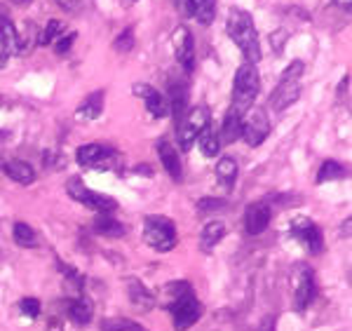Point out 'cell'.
Segmentation results:
<instances>
[{
	"instance_id": "6da1fadb",
	"label": "cell",
	"mask_w": 352,
	"mask_h": 331,
	"mask_svg": "<svg viewBox=\"0 0 352 331\" xmlns=\"http://www.w3.org/2000/svg\"><path fill=\"white\" fill-rule=\"evenodd\" d=\"M167 291V310L172 312L174 327L179 331L190 329L202 317V303L197 301L195 291L188 282H172L164 286Z\"/></svg>"
},
{
	"instance_id": "7a4b0ae2",
	"label": "cell",
	"mask_w": 352,
	"mask_h": 331,
	"mask_svg": "<svg viewBox=\"0 0 352 331\" xmlns=\"http://www.w3.org/2000/svg\"><path fill=\"white\" fill-rule=\"evenodd\" d=\"M225 31H228L230 40L240 47V52L244 54L247 64H258L261 62V42H258V33L254 26V19L247 10L233 8L225 21Z\"/></svg>"
},
{
	"instance_id": "3957f363",
	"label": "cell",
	"mask_w": 352,
	"mask_h": 331,
	"mask_svg": "<svg viewBox=\"0 0 352 331\" xmlns=\"http://www.w3.org/2000/svg\"><path fill=\"white\" fill-rule=\"evenodd\" d=\"M258 87H261V75L254 64H242L235 73L233 82V101H230V110L240 113L242 118L247 115V110L254 106V99L258 95Z\"/></svg>"
},
{
	"instance_id": "277c9868",
	"label": "cell",
	"mask_w": 352,
	"mask_h": 331,
	"mask_svg": "<svg viewBox=\"0 0 352 331\" xmlns=\"http://www.w3.org/2000/svg\"><path fill=\"white\" fill-rule=\"evenodd\" d=\"M303 62H291L287 69H284L282 78H279L277 87L271 95V106L275 110H287L296 99L301 97V75H303Z\"/></svg>"
},
{
	"instance_id": "5b68a950",
	"label": "cell",
	"mask_w": 352,
	"mask_h": 331,
	"mask_svg": "<svg viewBox=\"0 0 352 331\" xmlns=\"http://www.w3.org/2000/svg\"><path fill=\"white\" fill-rule=\"evenodd\" d=\"M209 125H212V113H209L207 106L190 108L188 113L176 123V143H179L181 151L188 153L192 143L197 141V136L202 134V130Z\"/></svg>"
},
{
	"instance_id": "8992f818",
	"label": "cell",
	"mask_w": 352,
	"mask_h": 331,
	"mask_svg": "<svg viewBox=\"0 0 352 331\" xmlns=\"http://www.w3.org/2000/svg\"><path fill=\"white\" fill-rule=\"evenodd\" d=\"M144 240L155 252H172L176 247V225L172 219L167 217H146L144 221Z\"/></svg>"
},
{
	"instance_id": "52a82bcc",
	"label": "cell",
	"mask_w": 352,
	"mask_h": 331,
	"mask_svg": "<svg viewBox=\"0 0 352 331\" xmlns=\"http://www.w3.org/2000/svg\"><path fill=\"white\" fill-rule=\"evenodd\" d=\"M66 191H68V195L73 197V200H78L80 205L95 209L99 214H111L118 209V202H115V197L111 195H103V193H97V191H90L85 184H82L80 176H73V179H68V184H66Z\"/></svg>"
},
{
	"instance_id": "ba28073f",
	"label": "cell",
	"mask_w": 352,
	"mask_h": 331,
	"mask_svg": "<svg viewBox=\"0 0 352 331\" xmlns=\"http://www.w3.org/2000/svg\"><path fill=\"white\" fill-rule=\"evenodd\" d=\"M291 284H294V310L303 312L307 306L312 303L317 294V284H315V273L310 266L299 263L294 266V275H291Z\"/></svg>"
},
{
	"instance_id": "9c48e42d",
	"label": "cell",
	"mask_w": 352,
	"mask_h": 331,
	"mask_svg": "<svg viewBox=\"0 0 352 331\" xmlns=\"http://www.w3.org/2000/svg\"><path fill=\"white\" fill-rule=\"evenodd\" d=\"M75 160H78V164L85 169H111L115 167L118 153H115V148L108 146V143H85V146L78 148Z\"/></svg>"
},
{
	"instance_id": "30bf717a",
	"label": "cell",
	"mask_w": 352,
	"mask_h": 331,
	"mask_svg": "<svg viewBox=\"0 0 352 331\" xmlns=\"http://www.w3.org/2000/svg\"><path fill=\"white\" fill-rule=\"evenodd\" d=\"M247 113L249 115H247V120H242L240 139H244L251 148H256L271 136V120H268V113L263 108L247 110Z\"/></svg>"
},
{
	"instance_id": "8fae6325",
	"label": "cell",
	"mask_w": 352,
	"mask_h": 331,
	"mask_svg": "<svg viewBox=\"0 0 352 331\" xmlns=\"http://www.w3.org/2000/svg\"><path fill=\"white\" fill-rule=\"evenodd\" d=\"M291 235L301 242L310 254H320L324 249V237L317 223H312L307 217H299L291 221Z\"/></svg>"
},
{
	"instance_id": "7c38bea8",
	"label": "cell",
	"mask_w": 352,
	"mask_h": 331,
	"mask_svg": "<svg viewBox=\"0 0 352 331\" xmlns=\"http://www.w3.org/2000/svg\"><path fill=\"white\" fill-rule=\"evenodd\" d=\"M0 42H3V52L8 54V57H16V54H21L26 49L5 5H0Z\"/></svg>"
},
{
	"instance_id": "4fadbf2b",
	"label": "cell",
	"mask_w": 352,
	"mask_h": 331,
	"mask_svg": "<svg viewBox=\"0 0 352 331\" xmlns=\"http://www.w3.org/2000/svg\"><path fill=\"white\" fill-rule=\"evenodd\" d=\"M172 40H174L176 62H179V66L186 73H192V71H195V42H192L190 31L186 29V26H179Z\"/></svg>"
},
{
	"instance_id": "5bb4252c",
	"label": "cell",
	"mask_w": 352,
	"mask_h": 331,
	"mask_svg": "<svg viewBox=\"0 0 352 331\" xmlns=\"http://www.w3.org/2000/svg\"><path fill=\"white\" fill-rule=\"evenodd\" d=\"M134 95L141 97L146 101V108L151 110L153 118H167L169 115V103H167V97L162 92H158L155 87L151 85H134Z\"/></svg>"
},
{
	"instance_id": "9a60e30c",
	"label": "cell",
	"mask_w": 352,
	"mask_h": 331,
	"mask_svg": "<svg viewBox=\"0 0 352 331\" xmlns=\"http://www.w3.org/2000/svg\"><path fill=\"white\" fill-rule=\"evenodd\" d=\"M271 207L266 205V202H254V205L247 207L244 212V228L249 235H261L263 230L268 228V223H271Z\"/></svg>"
},
{
	"instance_id": "2e32d148",
	"label": "cell",
	"mask_w": 352,
	"mask_h": 331,
	"mask_svg": "<svg viewBox=\"0 0 352 331\" xmlns=\"http://www.w3.org/2000/svg\"><path fill=\"white\" fill-rule=\"evenodd\" d=\"M167 103H169V115L179 123L186 115V106H188V90H186L184 82L174 80L167 87Z\"/></svg>"
},
{
	"instance_id": "e0dca14e",
	"label": "cell",
	"mask_w": 352,
	"mask_h": 331,
	"mask_svg": "<svg viewBox=\"0 0 352 331\" xmlns=\"http://www.w3.org/2000/svg\"><path fill=\"white\" fill-rule=\"evenodd\" d=\"M158 156L162 160L164 172L172 176L174 181H181V176H184V164H181V160H179V153L174 151V146L167 139L158 141Z\"/></svg>"
},
{
	"instance_id": "ac0fdd59",
	"label": "cell",
	"mask_w": 352,
	"mask_h": 331,
	"mask_svg": "<svg viewBox=\"0 0 352 331\" xmlns=\"http://www.w3.org/2000/svg\"><path fill=\"white\" fill-rule=\"evenodd\" d=\"M0 167H3V172L8 174L10 179L21 186H31L33 181H36V169H33L29 162H24V160H3Z\"/></svg>"
},
{
	"instance_id": "d6986e66",
	"label": "cell",
	"mask_w": 352,
	"mask_h": 331,
	"mask_svg": "<svg viewBox=\"0 0 352 331\" xmlns=\"http://www.w3.org/2000/svg\"><path fill=\"white\" fill-rule=\"evenodd\" d=\"M240 136H242V115L228 108V113H225L223 118V125H221V132H218V141H221V146H230V143H235Z\"/></svg>"
},
{
	"instance_id": "ffe728a7",
	"label": "cell",
	"mask_w": 352,
	"mask_h": 331,
	"mask_svg": "<svg viewBox=\"0 0 352 331\" xmlns=\"http://www.w3.org/2000/svg\"><path fill=\"white\" fill-rule=\"evenodd\" d=\"M92 310H95V308H92V303L80 294L66 303V312H68V317L73 319L75 324H87V322H90Z\"/></svg>"
},
{
	"instance_id": "44dd1931",
	"label": "cell",
	"mask_w": 352,
	"mask_h": 331,
	"mask_svg": "<svg viewBox=\"0 0 352 331\" xmlns=\"http://www.w3.org/2000/svg\"><path fill=\"white\" fill-rule=\"evenodd\" d=\"M95 230L103 237H113V240H118V237L127 233V228L118 219H111V214H99L95 219Z\"/></svg>"
},
{
	"instance_id": "7402d4cb",
	"label": "cell",
	"mask_w": 352,
	"mask_h": 331,
	"mask_svg": "<svg viewBox=\"0 0 352 331\" xmlns=\"http://www.w3.org/2000/svg\"><path fill=\"white\" fill-rule=\"evenodd\" d=\"M216 179L223 191H230L238 179V162L233 158H221L216 162Z\"/></svg>"
},
{
	"instance_id": "603a6c76",
	"label": "cell",
	"mask_w": 352,
	"mask_h": 331,
	"mask_svg": "<svg viewBox=\"0 0 352 331\" xmlns=\"http://www.w3.org/2000/svg\"><path fill=\"white\" fill-rule=\"evenodd\" d=\"M127 296L134 306L144 308V310H151V308L155 306V296H153L151 291L139 282V280H129L127 282Z\"/></svg>"
},
{
	"instance_id": "cb8c5ba5",
	"label": "cell",
	"mask_w": 352,
	"mask_h": 331,
	"mask_svg": "<svg viewBox=\"0 0 352 331\" xmlns=\"http://www.w3.org/2000/svg\"><path fill=\"white\" fill-rule=\"evenodd\" d=\"M223 235H225V225L221 223V221H209L205 228H202V233H200V249L212 252L214 247L221 242Z\"/></svg>"
},
{
	"instance_id": "d4e9b609",
	"label": "cell",
	"mask_w": 352,
	"mask_h": 331,
	"mask_svg": "<svg viewBox=\"0 0 352 331\" xmlns=\"http://www.w3.org/2000/svg\"><path fill=\"white\" fill-rule=\"evenodd\" d=\"M190 16L202 26H209L216 16V0H190Z\"/></svg>"
},
{
	"instance_id": "484cf974",
	"label": "cell",
	"mask_w": 352,
	"mask_h": 331,
	"mask_svg": "<svg viewBox=\"0 0 352 331\" xmlns=\"http://www.w3.org/2000/svg\"><path fill=\"white\" fill-rule=\"evenodd\" d=\"M101 110H103V92L97 90L78 106V115L85 120H97L101 115Z\"/></svg>"
},
{
	"instance_id": "4316f807",
	"label": "cell",
	"mask_w": 352,
	"mask_h": 331,
	"mask_svg": "<svg viewBox=\"0 0 352 331\" xmlns=\"http://www.w3.org/2000/svg\"><path fill=\"white\" fill-rule=\"evenodd\" d=\"M197 143H200V151L205 158H214V156H218V151H221V141H218V134L214 132L212 125L202 130V134L197 136Z\"/></svg>"
},
{
	"instance_id": "83f0119b",
	"label": "cell",
	"mask_w": 352,
	"mask_h": 331,
	"mask_svg": "<svg viewBox=\"0 0 352 331\" xmlns=\"http://www.w3.org/2000/svg\"><path fill=\"white\" fill-rule=\"evenodd\" d=\"M12 237H14L16 245L24 247V249H33V247H38V235L29 223H21V221L19 223H14L12 225Z\"/></svg>"
},
{
	"instance_id": "f1b7e54d",
	"label": "cell",
	"mask_w": 352,
	"mask_h": 331,
	"mask_svg": "<svg viewBox=\"0 0 352 331\" xmlns=\"http://www.w3.org/2000/svg\"><path fill=\"white\" fill-rule=\"evenodd\" d=\"M345 176V167L338 160H324L320 172H317V184H327V181H336Z\"/></svg>"
},
{
	"instance_id": "f546056e",
	"label": "cell",
	"mask_w": 352,
	"mask_h": 331,
	"mask_svg": "<svg viewBox=\"0 0 352 331\" xmlns=\"http://www.w3.org/2000/svg\"><path fill=\"white\" fill-rule=\"evenodd\" d=\"M62 33H66V24H64V21L62 19H49L38 42H40V45H52V42L57 40Z\"/></svg>"
},
{
	"instance_id": "4dcf8cb0",
	"label": "cell",
	"mask_w": 352,
	"mask_h": 331,
	"mask_svg": "<svg viewBox=\"0 0 352 331\" xmlns=\"http://www.w3.org/2000/svg\"><path fill=\"white\" fill-rule=\"evenodd\" d=\"M101 329L103 331H146L136 322H129V319H108V322L101 324Z\"/></svg>"
},
{
	"instance_id": "1f68e13d",
	"label": "cell",
	"mask_w": 352,
	"mask_h": 331,
	"mask_svg": "<svg viewBox=\"0 0 352 331\" xmlns=\"http://www.w3.org/2000/svg\"><path fill=\"white\" fill-rule=\"evenodd\" d=\"M131 47H134V31L123 29V33L113 40V49H118L120 54H125V52H131Z\"/></svg>"
},
{
	"instance_id": "d6a6232c",
	"label": "cell",
	"mask_w": 352,
	"mask_h": 331,
	"mask_svg": "<svg viewBox=\"0 0 352 331\" xmlns=\"http://www.w3.org/2000/svg\"><path fill=\"white\" fill-rule=\"evenodd\" d=\"M75 38H78V36H75V31H66V33H62V36H59L57 40L52 42L54 52H57V54H66L71 47H73Z\"/></svg>"
},
{
	"instance_id": "836d02e7",
	"label": "cell",
	"mask_w": 352,
	"mask_h": 331,
	"mask_svg": "<svg viewBox=\"0 0 352 331\" xmlns=\"http://www.w3.org/2000/svg\"><path fill=\"white\" fill-rule=\"evenodd\" d=\"M19 310L24 312L29 319H36L38 315H40V301H38V299H21Z\"/></svg>"
},
{
	"instance_id": "e575fe53",
	"label": "cell",
	"mask_w": 352,
	"mask_h": 331,
	"mask_svg": "<svg viewBox=\"0 0 352 331\" xmlns=\"http://www.w3.org/2000/svg\"><path fill=\"white\" fill-rule=\"evenodd\" d=\"M225 202L223 200H216V197H205V200L197 202V209L200 212H216V209H223Z\"/></svg>"
},
{
	"instance_id": "d590c367",
	"label": "cell",
	"mask_w": 352,
	"mask_h": 331,
	"mask_svg": "<svg viewBox=\"0 0 352 331\" xmlns=\"http://www.w3.org/2000/svg\"><path fill=\"white\" fill-rule=\"evenodd\" d=\"M54 3H57L62 10H66V12H78V10L82 8L80 0H54Z\"/></svg>"
},
{
	"instance_id": "8d00e7d4",
	"label": "cell",
	"mask_w": 352,
	"mask_h": 331,
	"mask_svg": "<svg viewBox=\"0 0 352 331\" xmlns=\"http://www.w3.org/2000/svg\"><path fill=\"white\" fill-rule=\"evenodd\" d=\"M174 5L184 16H190V0H174Z\"/></svg>"
},
{
	"instance_id": "74e56055",
	"label": "cell",
	"mask_w": 352,
	"mask_h": 331,
	"mask_svg": "<svg viewBox=\"0 0 352 331\" xmlns=\"http://www.w3.org/2000/svg\"><path fill=\"white\" fill-rule=\"evenodd\" d=\"M334 5L343 10V12H352V0H334Z\"/></svg>"
},
{
	"instance_id": "f35d334b",
	"label": "cell",
	"mask_w": 352,
	"mask_h": 331,
	"mask_svg": "<svg viewBox=\"0 0 352 331\" xmlns=\"http://www.w3.org/2000/svg\"><path fill=\"white\" fill-rule=\"evenodd\" d=\"M350 228H352V219H345V223H343V237H350Z\"/></svg>"
},
{
	"instance_id": "ab89813d",
	"label": "cell",
	"mask_w": 352,
	"mask_h": 331,
	"mask_svg": "<svg viewBox=\"0 0 352 331\" xmlns=\"http://www.w3.org/2000/svg\"><path fill=\"white\" fill-rule=\"evenodd\" d=\"M5 66H8V54H5L3 49H0V71H3Z\"/></svg>"
},
{
	"instance_id": "60d3db41",
	"label": "cell",
	"mask_w": 352,
	"mask_h": 331,
	"mask_svg": "<svg viewBox=\"0 0 352 331\" xmlns=\"http://www.w3.org/2000/svg\"><path fill=\"white\" fill-rule=\"evenodd\" d=\"M12 3H16V5H26L29 0H12Z\"/></svg>"
}]
</instances>
